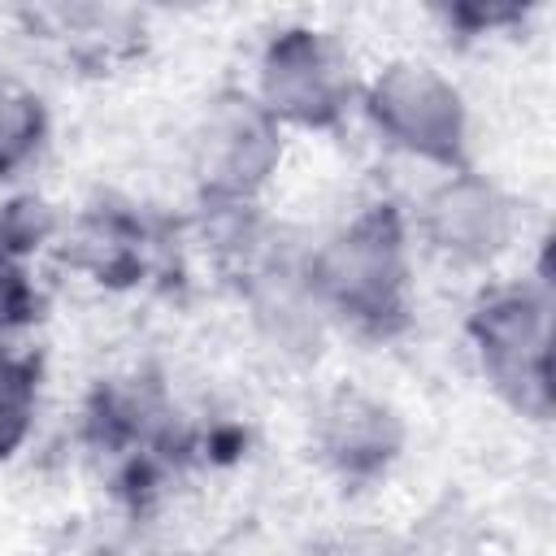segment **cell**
Returning a JSON list of instances; mask_svg holds the SVG:
<instances>
[{"instance_id":"obj_10","label":"cell","mask_w":556,"mask_h":556,"mask_svg":"<svg viewBox=\"0 0 556 556\" xmlns=\"http://www.w3.org/2000/svg\"><path fill=\"white\" fill-rule=\"evenodd\" d=\"M35 235L39 230L30 226V213H0V343L35 317V287L22 265V256L35 248Z\"/></svg>"},{"instance_id":"obj_1","label":"cell","mask_w":556,"mask_h":556,"mask_svg":"<svg viewBox=\"0 0 556 556\" xmlns=\"http://www.w3.org/2000/svg\"><path fill=\"white\" fill-rule=\"evenodd\" d=\"M317 313L361 334H395L408 321V230L395 204H369L343 222L304 265Z\"/></svg>"},{"instance_id":"obj_8","label":"cell","mask_w":556,"mask_h":556,"mask_svg":"<svg viewBox=\"0 0 556 556\" xmlns=\"http://www.w3.org/2000/svg\"><path fill=\"white\" fill-rule=\"evenodd\" d=\"M74 261L100 274V282H122L143 269V230L122 213H87L74 235Z\"/></svg>"},{"instance_id":"obj_9","label":"cell","mask_w":556,"mask_h":556,"mask_svg":"<svg viewBox=\"0 0 556 556\" xmlns=\"http://www.w3.org/2000/svg\"><path fill=\"white\" fill-rule=\"evenodd\" d=\"M48 135V109L30 83L0 70V178L26 169Z\"/></svg>"},{"instance_id":"obj_2","label":"cell","mask_w":556,"mask_h":556,"mask_svg":"<svg viewBox=\"0 0 556 556\" xmlns=\"http://www.w3.org/2000/svg\"><path fill=\"white\" fill-rule=\"evenodd\" d=\"M469 339L486 382L521 413H552V300L547 282L539 287H495L469 313Z\"/></svg>"},{"instance_id":"obj_3","label":"cell","mask_w":556,"mask_h":556,"mask_svg":"<svg viewBox=\"0 0 556 556\" xmlns=\"http://www.w3.org/2000/svg\"><path fill=\"white\" fill-rule=\"evenodd\" d=\"M365 113L382 139L447 174L465 169V100L452 78L426 61H391L365 91Z\"/></svg>"},{"instance_id":"obj_4","label":"cell","mask_w":556,"mask_h":556,"mask_svg":"<svg viewBox=\"0 0 556 556\" xmlns=\"http://www.w3.org/2000/svg\"><path fill=\"white\" fill-rule=\"evenodd\" d=\"M278 156L282 126L248 91H222L191 135V174L213 208H248L278 169Z\"/></svg>"},{"instance_id":"obj_5","label":"cell","mask_w":556,"mask_h":556,"mask_svg":"<svg viewBox=\"0 0 556 556\" xmlns=\"http://www.w3.org/2000/svg\"><path fill=\"white\" fill-rule=\"evenodd\" d=\"M256 100L278 126H334L352 100V78L326 35L291 26L278 30L261 56Z\"/></svg>"},{"instance_id":"obj_7","label":"cell","mask_w":556,"mask_h":556,"mask_svg":"<svg viewBox=\"0 0 556 556\" xmlns=\"http://www.w3.org/2000/svg\"><path fill=\"white\" fill-rule=\"evenodd\" d=\"M400 439H404L400 417L382 400H374L356 387L334 391L317 413V447L343 478L382 473L395 460Z\"/></svg>"},{"instance_id":"obj_11","label":"cell","mask_w":556,"mask_h":556,"mask_svg":"<svg viewBox=\"0 0 556 556\" xmlns=\"http://www.w3.org/2000/svg\"><path fill=\"white\" fill-rule=\"evenodd\" d=\"M35 408H39V361L22 352H0V460H9L26 443L35 426Z\"/></svg>"},{"instance_id":"obj_6","label":"cell","mask_w":556,"mask_h":556,"mask_svg":"<svg viewBox=\"0 0 556 556\" xmlns=\"http://www.w3.org/2000/svg\"><path fill=\"white\" fill-rule=\"evenodd\" d=\"M421 230L447 261L486 265L513 239V200L495 182L456 169L430 191L421 208Z\"/></svg>"}]
</instances>
